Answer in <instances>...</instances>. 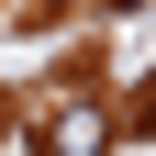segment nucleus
<instances>
[{"mask_svg":"<svg viewBox=\"0 0 156 156\" xmlns=\"http://www.w3.org/2000/svg\"><path fill=\"white\" fill-rule=\"evenodd\" d=\"M101 145H112V112L101 101H56L45 134H34V156H101Z\"/></svg>","mask_w":156,"mask_h":156,"instance_id":"f257e3e1","label":"nucleus"}]
</instances>
